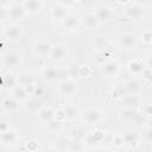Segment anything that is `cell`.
<instances>
[{"mask_svg":"<svg viewBox=\"0 0 152 152\" xmlns=\"http://www.w3.org/2000/svg\"><path fill=\"white\" fill-rule=\"evenodd\" d=\"M118 116L120 121L135 126H142L147 121V116H145L144 113L139 112L138 108H133V107H124L122 109L119 110Z\"/></svg>","mask_w":152,"mask_h":152,"instance_id":"6da1fadb","label":"cell"},{"mask_svg":"<svg viewBox=\"0 0 152 152\" xmlns=\"http://www.w3.org/2000/svg\"><path fill=\"white\" fill-rule=\"evenodd\" d=\"M80 118L82 119V121L86 125L94 126V125H97L99 122H101L102 112L96 107H90V108H87L83 112H81V116Z\"/></svg>","mask_w":152,"mask_h":152,"instance_id":"7a4b0ae2","label":"cell"},{"mask_svg":"<svg viewBox=\"0 0 152 152\" xmlns=\"http://www.w3.org/2000/svg\"><path fill=\"white\" fill-rule=\"evenodd\" d=\"M118 45L124 50H134L138 45V38L132 32H122L118 36Z\"/></svg>","mask_w":152,"mask_h":152,"instance_id":"3957f363","label":"cell"},{"mask_svg":"<svg viewBox=\"0 0 152 152\" xmlns=\"http://www.w3.org/2000/svg\"><path fill=\"white\" fill-rule=\"evenodd\" d=\"M68 56V49L63 43H56L51 45L50 53L48 58H50L52 62H62Z\"/></svg>","mask_w":152,"mask_h":152,"instance_id":"277c9868","label":"cell"},{"mask_svg":"<svg viewBox=\"0 0 152 152\" xmlns=\"http://www.w3.org/2000/svg\"><path fill=\"white\" fill-rule=\"evenodd\" d=\"M100 69L106 77H116L120 72V64L115 59H107L101 63Z\"/></svg>","mask_w":152,"mask_h":152,"instance_id":"5b68a950","label":"cell"},{"mask_svg":"<svg viewBox=\"0 0 152 152\" xmlns=\"http://www.w3.org/2000/svg\"><path fill=\"white\" fill-rule=\"evenodd\" d=\"M23 63V57L20 53L14 51H8L2 55V65L8 69H15Z\"/></svg>","mask_w":152,"mask_h":152,"instance_id":"8992f818","label":"cell"},{"mask_svg":"<svg viewBox=\"0 0 152 152\" xmlns=\"http://www.w3.org/2000/svg\"><path fill=\"white\" fill-rule=\"evenodd\" d=\"M125 15L131 20H140L145 14V7L141 4L134 2L125 8Z\"/></svg>","mask_w":152,"mask_h":152,"instance_id":"52a82bcc","label":"cell"},{"mask_svg":"<svg viewBox=\"0 0 152 152\" xmlns=\"http://www.w3.org/2000/svg\"><path fill=\"white\" fill-rule=\"evenodd\" d=\"M80 23H81V18L77 14H75V13H68L59 21L62 28H64L66 31H74V30H76L78 27Z\"/></svg>","mask_w":152,"mask_h":152,"instance_id":"ba28073f","label":"cell"},{"mask_svg":"<svg viewBox=\"0 0 152 152\" xmlns=\"http://www.w3.org/2000/svg\"><path fill=\"white\" fill-rule=\"evenodd\" d=\"M58 90L63 96H72L77 91V82L74 78H68L65 81L59 82Z\"/></svg>","mask_w":152,"mask_h":152,"instance_id":"9c48e42d","label":"cell"},{"mask_svg":"<svg viewBox=\"0 0 152 152\" xmlns=\"http://www.w3.org/2000/svg\"><path fill=\"white\" fill-rule=\"evenodd\" d=\"M94 13L97 17V19L100 20V23H106L109 21L113 17H114V11L112 7L107 6V5H99L94 8Z\"/></svg>","mask_w":152,"mask_h":152,"instance_id":"30bf717a","label":"cell"},{"mask_svg":"<svg viewBox=\"0 0 152 152\" xmlns=\"http://www.w3.org/2000/svg\"><path fill=\"white\" fill-rule=\"evenodd\" d=\"M51 50V44L45 40H38L32 45V52L40 58H45L49 56Z\"/></svg>","mask_w":152,"mask_h":152,"instance_id":"8fae6325","label":"cell"},{"mask_svg":"<svg viewBox=\"0 0 152 152\" xmlns=\"http://www.w3.org/2000/svg\"><path fill=\"white\" fill-rule=\"evenodd\" d=\"M81 24L89 31L96 30L100 25V20L97 19V17L95 15L94 12H87L83 14V17L81 18Z\"/></svg>","mask_w":152,"mask_h":152,"instance_id":"7c38bea8","label":"cell"},{"mask_svg":"<svg viewBox=\"0 0 152 152\" xmlns=\"http://www.w3.org/2000/svg\"><path fill=\"white\" fill-rule=\"evenodd\" d=\"M26 15H27V13H26V11H25L23 5L15 4V5H11L8 7V19L11 18L14 21H20Z\"/></svg>","mask_w":152,"mask_h":152,"instance_id":"4fadbf2b","label":"cell"},{"mask_svg":"<svg viewBox=\"0 0 152 152\" xmlns=\"http://www.w3.org/2000/svg\"><path fill=\"white\" fill-rule=\"evenodd\" d=\"M124 83V88H125V93L126 94H134V95H139L142 90V84L138 78H129Z\"/></svg>","mask_w":152,"mask_h":152,"instance_id":"5bb4252c","label":"cell"},{"mask_svg":"<svg viewBox=\"0 0 152 152\" xmlns=\"http://www.w3.org/2000/svg\"><path fill=\"white\" fill-rule=\"evenodd\" d=\"M104 139V132L101 129H95L91 132L87 133V137L84 139L86 145H90V146H95L97 144H101Z\"/></svg>","mask_w":152,"mask_h":152,"instance_id":"9a60e30c","label":"cell"},{"mask_svg":"<svg viewBox=\"0 0 152 152\" xmlns=\"http://www.w3.org/2000/svg\"><path fill=\"white\" fill-rule=\"evenodd\" d=\"M122 139H124V144L129 147V148H135L139 144L140 140V134L133 129V131H127L125 134H122Z\"/></svg>","mask_w":152,"mask_h":152,"instance_id":"2e32d148","label":"cell"},{"mask_svg":"<svg viewBox=\"0 0 152 152\" xmlns=\"http://www.w3.org/2000/svg\"><path fill=\"white\" fill-rule=\"evenodd\" d=\"M27 14H38L43 10V1L42 0H24L21 4Z\"/></svg>","mask_w":152,"mask_h":152,"instance_id":"e0dca14e","label":"cell"},{"mask_svg":"<svg viewBox=\"0 0 152 152\" xmlns=\"http://www.w3.org/2000/svg\"><path fill=\"white\" fill-rule=\"evenodd\" d=\"M24 107H25V110L28 112L30 114H37L44 106H43V102L37 99V97H31V99H26L24 101Z\"/></svg>","mask_w":152,"mask_h":152,"instance_id":"ac0fdd59","label":"cell"},{"mask_svg":"<svg viewBox=\"0 0 152 152\" xmlns=\"http://www.w3.org/2000/svg\"><path fill=\"white\" fill-rule=\"evenodd\" d=\"M0 141H1L2 145L12 146V145H14L18 141V134H17V132L14 129L7 128L6 131L1 132V134H0Z\"/></svg>","mask_w":152,"mask_h":152,"instance_id":"d6986e66","label":"cell"},{"mask_svg":"<svg viewBox=\"0 0 152 152\" xmlns=\"http://www.w3.org/2000/svg\"><path fill=\"white\" fill-rule=\"evenodd\" d=\"M68 13H69L68 7L62 5V4H59V2L52 5L51 8H50V17L52 19H55V20H58V21H61Z\"/></svg>","mask_w":152,"mask_h":152,"instance_id":"ffe728a7","label":"cell"},{"mask_svg":"<svg viewBox=\"0 0 152 152\" xmlns=\"http://www.w3.org/2000/svg\"><path fill=\"white\" fill-rule=\"evenodd\" d=\"M64 114H65V119L66 120H70V121H74L76 119H78L81 116V110L80 108L76 106V104H72V103H68V104H64L62 107Z\"/></svg>","mask_w":152,"mask_h":152,"instance_id":"44dd1931","label":"cell"},{"mask_svg":"<svg viewBox=\"0 0 152 152\" xmlns=\"http://www.w3.org/2000/svg\"><path fill=\"white\" fill-rule=\"evenodd\" d=\"M87 131L83 126L81 125H77V126H74L70 131V137L69 139L70 140H75V141H84L86 137H87Z\"/></svg>","mask_w":152,"mask_h":152,"instance_id":"7402d4cb","label":"cell"},{"mask_svg":"<svg viewBox=\"0 0 152 152\" xmlns=\"http://www.w3.org/2000/svg\"><path fill=\"white\" fill-rule=\"evenodd\" d=\"M21 34H23L21 27L18 26V25H12V26H8L7 28L4 30V36L7 39H11V40L19 39L21 37Z\"/></svg>","mask_w":152,"mask_h":152,"instance_id":"603a6c76","label":"cell"},{"mask_svg":"<svg viewBox=\"0 0 152 152\" xmlns=\"http://www.w3.org/2000/svg\"><path fill=\"white\" fill-rule=\"evenodd\" d=\"M19 101L13 97L12 95L11 96H6L4 100H2V107L10 112V113H13V112H18L19 110Z\"/></svg>","mask_w":152,"mask_h":152,"instance_id":"cb8c5ba5","label":"cell"},{"mask_svg":"<svg viewBox=\"0 0 152 152\" xmlns=\"http://www.w3.org/2000/svg\"><path fill=\"white\" fill-rule=\"evenodd\" d=\"M42 78L46 82L57 81V66L48 65L42 70Z\"/></svg>","mask_w":152,"mask_h":152,"instance_id":"d4e9b609","label":"cell"},{"mask_svg":"<svg viewBox=\"0 0 152 152\" xmlns=\"http://www.w3.org/2000/svg\"><path fill=\"white\" fill-rule=\"evenodd\" d=\"M120 101L124 107H133V108H138L139 102H140L139 96L134 95V94H125V95H122Z\"/></svg>","mask_w":152,"mask_h":152,"instance_id":"484cf974","label":"cell"},{"mask_svg":"<svg viewBox=\"0 0 152 152\" xmlns=\"http://www.w3.org/2000/svg\"><path fill=\"white\" fill-rule=\"evenodd\" d=\"M39 120L44 124H49L55 119V110L51 107H43L38 113H37Z\"/></svg>","mask_w":152,"mask_h":152,"instance_id":"4316f807","label":"cell"},{"mask_svg":"<svg viewBox=\"0 0 152 152\" xmlns=\"http://www.w3.org/2000/svg\"><path fill=\"white\" fill-rule=\"evenodd\" d=\"M108 45H109V42L107 39L106 36H96L94 37L93 39V48L96 50V51H103V50H107L108 49Z\"/></svg>","mask_w":152,"mask_h":152,"instance_id":"83f0119b","label":"cell"},{"mask_svg":"<svg viewBox=\"0 0 152 152\" xmlns=\"http://www.w3.org/2000/svg\"><path fill=\"white\" fill-rule=\"evenodd\" d=\"M12 96L15 97L19 102H24V101L28 97V93L26 91V89H25L23 86L18 84L17 87L13 88V90H12Z\"/></svg>","mask_w":152,"mask_h":152,"instance_id":"f1b7e54d","label":"cell"},{"mask_svg":"<svg viewBox=\"0 0 152 152\" xmlns=\"http://www.w3.org/2000/svg\"><path fill=\"white\" fill-rule=\"evenodd\" d=\"M144 63H141L140 61H138V59H132L129 63H128V71L132 74V75H134V76H138V75H140L141 74V71H142V69H144Z\"/></svg>","mask_w":152,"mask_h":152,"instance_id":"f546056e","label":"cell"},{"mask_svg":"<svg viewBox=\"0 0 152 152\" xmlns=\"http://www.w3.org/2000/svg\"><path fill=\"white\" fill-rule=\"evenodd\" d=\"M68 78H71L69 66H57V81L62 82Z\"/></svg>","mask_w":152,"mask_h":152,"instance_id":"4dcf8cb0","label":"cell"},{"mask_svg":"<svg viewBox=\"0 0 152 152\" xmlns=\"http://www.w3.org/2000/svg\"><path fill=\"white\" fill-rule=\"evenodd\" d=\"M125 88H124V83H118L113 87L112 91H110V95L113 99L115 100H120L122 97V95H125Z\"/></svg>","mask_w":152,"mask_h":152,"instance_id":"1f68e13d","label":"cell"},{"mask_svg":"<svg viewBox=\"0 0 152 152\" xmlns=\"http://www.w3.org/2000/svg\"><path fill=\"white\" fill-rule=\"evenodd\" d=\"M86 142L84 141H75V140H69L66 150L69 151H83L86 150Z\"/></svg>","mask_w":152,"mask_h":152,"instance_id":"d6a6232c","label":"cell"},{"mask_svg":"<svg viewBox=\"0 0 152 152\" xmlns=\"http://www.w3.org/2000/svg\"><path fill=\"white\" fill-rule=\"evenodd\" d=\"M91 74V69L87 64H78V71H77V77L80 78H88Z\"/></svg>","mask_w":152,"mask_h":152,"instance_id":"836d02e7","label":"cell"},{"mask_svg":"<svg viewBox=\"0 0 152 152\" xmlns=\"http://www.w3.org/2000/svg\"><path fill=\"white\" fill-rule=\"evenodd\" d=\"M46 125H48V127H49V131L52 132V133H58V132L62 129V127H63V122H61V121H58V120H56V119H53L52 121H50V122L46 124Z\"/></svg>","mask_w":152,"mask_h":152,"instance_id":"e575fe53","label":"cell"},{"mask_svg":"<svg viewBox=\"0 0 152 152\" xmlns=\"http://www.w3.org/2000/svg\"><path fill=\"white\" fill-rule=\"evenodd\" d=\"M18 83H19L20 86L25 87V86L31 84V83H34V82H33V78H32L31 75H28V74H24V75H21V76L18 78Z\"/></svg>","mask_w":152,"mask_h":152,"instance_id":"d590c367","label":"cell"},{"mask_svg":"<svg viewBox=\"0 0 152 152\" xmlns=\"http://www.w3.org/2000/svg\"><path fill=\"white\" fill-rule=\"evenodd\" d=\"M38 147H39V141L38 140L31 139V140L26 141V146H25L26 150H28V151H36Z\"/></svg>","mask_w":152,"mask_h":152,"instance_id":"8d00e7d4","label":"cell"},{"mask_svg":"<svg viewBox=\"0 0 152 152\" xmlns=\"http://www.w3.org/2000/svg\"><path fill=\"white\" fill-rule=\"evenodd\" d=\"M140 76H141L142 80H145L146 82H150V80H151V66L145 65L144 69H142V71H141V74H140Z\"/></svg>","mask_w":152,"mask_h":152,"instance_id":"74e56055","label":"cell"},{"mask_svg":"<svg viewBox=\"0 0 152 152\" xmlns=\"http://www.w3.org/2000/svg\"><path fill=\"white\" fill-rule=\"evenodd\" d=\"M141 39L145 44H150L151 40H152V34H151V31L150 30H145L141 34Z\"/></svg>","mask_w":152,"mask_h":152,"instance_id":"f35d334b","label":"cell"},{"mask_svg":"<svg viewBox=\"0 0 152 152\" xmlns=\"http://www.w3.org/2000/svg\"><path fill=\"white\" fill-rule=\"evenodd\" d=\"M55 119L58 120V121H61V122H64V121L66 120V119H65V114H64V112H63L62 108L55 110Z\"/></svg>","mask_w":152,"mask_h":152,"instance_id":"ab89813d","label":"cell"},{"mask_svg":"<svg viewBox=\"0 0 152 152\" xmlns=\"http://www.w3.org/2000/svg\"><path fill=\"white\" fill-rule=\"evenodd\" d=\"M69 71H70V76H71V78H75V77H77L78 64H77V63H72V64L69 66Z\"/></svg>","mask_w":152,"mask_h":152,"instance_id":"60d3db41","label":"cell"},{"mask_svg":"<svg viewBox=\"0 0 152 152\" xmlns=\"http://www.w3.org/2000/svg\"><path fill=\"white\" fill-rule=\"evenodd\" d=\"M113 144H114L116 147H121V146H124L125 144H124L122 135H115V137L113 138Z\"/></svg>","mask_w":152,"mask_h":152,"instance_id":"b9f144b4","label":"cell"},{"mask_svg":"<svg viewBox=\"0 0 152 152\" xmlns=\"http://www.w3.org/2000/svg\"><path fill=\"white\" fill-rule=\"evenodd\" d=\"M8 19V8L5 7H0V21Z\"/></svg>","mask_w":152,"mask_h":152,"instance_id":"7bdbcfd3","label":"cell"},{"mask_svg":"<svg viewBox=\"0 0 152 152\" xmlns=\"http://www.w3.org/2000/svg\"><path fill=\"white\" fill-rule=\"evenodd\" d=\"M80 4H81L82 6H84V7L89 8V7L95 6V0H81V1H80Z\"/></svg>","mask_w":152,"mask_h":152,"instance_id":"ee69618b","label":"cell"},{"mask_svg":"<svg viewBox=\"0 0 152 152\" xmlns=\"http://www.w3.org/2000/svg\"><path fill=\"white\" fill-rule=\"evenodd\" d=\"M145 137H146V141L150 144L151 141H152V129L151 128H147V131H146V134H145Z\"/></svg>","mask_w":152,"mask_h":152,"instance_id":"f6af8a7d","label":"cell"},{"mask_svg":"<svg viewBox=\"0 0 152 152\" xmlns=\"http://www.w3.org/2000/svg\"><path fill=\"white\" fill-rule=\"evenodd\" d=\"M59 4H62V5L66 6V7H69V6H72V5L75 4V1H74V0H59Z\"/></svg>","mask_w":152,"mask_h":152,"instance_id":"bcb514c9","label":"cell"},{"mask_svg":"<svg viewBox=\"0 0 152 152\" xmlns=\"http://www.w3.org/2000/svg\"><path fill=\"white\" fill-rule=\"evenodd\" d=\"M142 113H144L147 118L151 116V104H150V103H146V108H145V110H142Z\"/></svg>","mask_w":152,"mask_h":152,"instance_id":"7dc6e473","label":"cell"},{"mask_svg":"<svg viewBox=\"0 0 152 152\" xmlns=\"http://www.w3.org/2000/svg\"><path fill=\"white\" fill-rule=\"evenodd\" d=\"M11 6V0H0V7L8 8Z\"/></svg>","mask_w":152,"mask_h":152,"instance_id":"c3c4849f","label":"cell"},{"mask_svg":"<svg viewBox=\"0 0 152 152\" xmlns=\"http://www.w3.org/2000/svg\"><path fill=\"white\" fill-rule=\"evenodd\" d=\"M7 128H10V127H8L5 122H1V124H0V133H1V132H4V131H6Z\"/></svg>","mask_w":152,"mask_h":152,"instance_id":"681fc988","label":"cell"},{"mask_svg":"<svg viewBox=\"0 0 152 152\" xmlns=\"http://www.w3.org/2000/svg\"><path fill=\"white\" fill-rule=\"evenodd\" d=\"M131 0H116V2L118 4H121V5H126V4H128Z\"/></svg>","mask_w":152,"mask_h":152,"instance_id":"f907efd6","label":"cell"},{"mask_svg":"<svg viewBox=\"0 0 152 152\" xmlns=\"http://www.w3.org/2000/svg\"><path fill=\"white\" fill-rule=\"evenodd\" d=\"M0 64H2V53H0Z\"/></svg>","mask_w":152,"mask_h":152,"instance_id":"816d5d0a","label":"cell"},{"mask_svg":"<svg viewBox=\"0 0 152 152\" xmlns=\"http://www.w3.org/2000/svg\"><path fill=\"white\" fill-rule=\"evenodd\" d=\"M0 23H1V21H0Z\"/></svg>","mask_w":152,"mask_h":152,"instance_id":"f5cc1de1","label":"cell"}]
</instances>
